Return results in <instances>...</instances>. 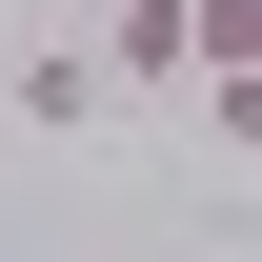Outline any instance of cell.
Listing matches in <instances>:
<instances>
[{
    "label": "cell",
    "mask_w": 262,
    "mask_h": 262,
    "mask_svg": "<svg viewBox=\"0 0 262 262\" xmlns=\"http://www.w3.org/2000/svg\"><path fill=\"white\" fill-rule=\"evenodd\" d=\"M0 101H20V141H81L101 101H121V61H101V40H20V81H0Z\"/></svg>",
    "instance_id": "1"
},
{
    "label": "cell",
    "mask_w": 262,
    "mask_h": 262,
    "mask_svg": "<svg viewBox=\"0 0 262 262\" xmlns=\"http://www.w3.org/2000/svg\"><path fill=\"white\" fill-rule=\"evenodd\" d=\"M101 61H121V81H182V61H222V0H101Z\"/></svg>",
    "instance_id": "2"
},
{
    "label": "cell",
    "mask_w": 262,
    "mask_h": 262,
    "mask_svg": "<svg viewBox=\"0 0 262 262\" xmlns=\"http://www.w3.org/2000/svg\"><path fill=\"white\" fill-rule=\"evenodd\" d=\"M222 40H242V61H262V0H222Z\"/></svg>",
    "instance_id": "3"
}]
</instances>
